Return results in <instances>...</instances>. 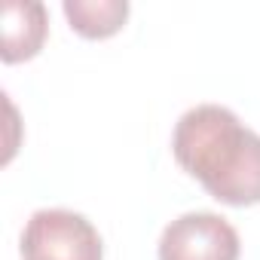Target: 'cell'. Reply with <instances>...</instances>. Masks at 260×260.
<instances>
[{"label": "cell", "instance_id": "cell-4", "mask_svg": "<svg viewBox=\"0 0 260 260\" xmlns=\"http://www.w3.org/2000/svg\"><path fill=\"white\" fill-rule=\"evenodd\" d=\"M0 22H4V55L7 64L28 61L40 52L46 40V7L37 0H7L0 7Z\"/></svg>", "mask_w": 260, "mask_h": 260}, {"label": "cell", "instance_id": "cell-5", "mask_svg": "<svg viewBox=\"0 0 260 260\" xmlns=\"http://www.w3.org/2000/svg\"><path fill=\"white\" fill-rule=\"evenodd\" d=\"M64 16L77 34L89 40H104L122 28L128 4L125 0H68Z\"/></svg>", "mask_w": 260, "mask_h": 260}, {"label": "cell", "instance_id": "cell-3", "mask_svg": "<svg viewBox=\"0 0 260 260\" xmlns=\"http://www.w3.org/2000/svg\"><path fill=\"white\" fill-rule=\"evenodd\" d=\"M239 233L214 211H187L159 236V260H239Z\"/></svg>", "mask_w": 260, "mask_h": 260}, {"label": "cell", "instance_id": "cell-1", "mask_svg": "<svg viewBox=\"0 0 260 260\" xmlns=\"http://www.w3.org/2000/svg\"><path fill=\"white\" fill-rule=\"evenodd\" d=\"M172 153L217 202L233 208L260 202V135L230 107H190L172 132Z\"/></svg>", "mask_w": 260, "mask_h": 260}, {"label": "cell", "instance_id": "cell-2", "mask_svg": "<svg viewBox=\"0 0 260 260\" xmlns=\"http://www.w3.org/2000/svg\"><path fill=\"white\" fill-rule=\"evenodd\" d=\"M22 260H104V245L83 214L40 208L25 223Z\"/></svg>", "mask_w": 260, "mask_h": 260}]
</instances>
